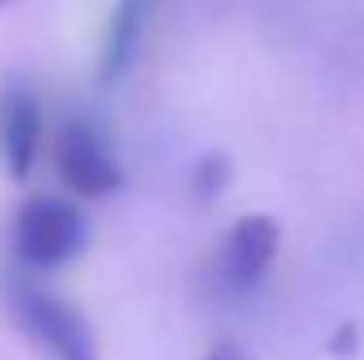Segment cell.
Wrapping results in <instances>:
<instances>
[{
	"instance_id": "1",
	"label": "cell",
	"mask_w": 364,
	"mask_h": 360,
	"mask_svg": "<svg viewBox=\"0 0 364 360\" xmlns=\"http://www.w3.org/2000/svg\"><path fill=\"white\" fill-rule=\"evenodd\" d=\"M90 242V225L77 203L60 195H30L13 221V255L30 271H51L73 263Z\"/></svg>"
},
{
	"instance_id": "2",
	"label": "cell",
	"mask_w": 364,
	"mask_h": 360,
	"mask_svg": "<svg viewBox=\"0 0 364 360\" xmlns=\"http://www.w3.org/2000/svg\"><path fill=\"white\" fill-rule=\"evenodd\" d=\"M9 309H13L17 327L51 360H97L90 322L55 292H47L30 280H9Z\"/></svg>"
},
{
	"instance_id": "3",
	"label": "cell",
	"mask_w": 364,
	"mask_h": 360,
	"mask_svg": "<svg viewBox=\"0 0 364 360\" xmlns=\"http://www.w3.org/2000/svg\"><path fill=\"white\" fill-rule=\"evenodd\" d=\"M55 170H60L64 186H73L85 199H106V195H114L123 186V166L114 157L110 136L85 115H77V119H68L60 127V136H55Z\"/></svg>"
},
{
	"instance_id": "4",
	"label": "cell",
	"mask_w": 364,
	"mask_h": 360,
	"mask_svg": "<svg viewBox=\"0 0 364 360\" xmlns=\"http://www.w3.org/2000/svg\"><path fill=\"white\" fill-rule=\"evenodd\" d=\"M275 255H279V225L263 212L242 216L216 255V280L225 292H250L267 271H272Z\"/></svg>"
},
{
	"instance_id": "5",
	"label": "cell",
	"mask_w": 364,
	"mask_h": 360,
	"mask_svg": "<svg viewBox=\"0 0 364 360\" xmlns=\"http://www.w3.org/2000/svg\"><path fill=\"white\" fill-rule=\"evenodd\" d=\"M43 149V102L26 81H13L0 93V153L13 179H30Z\"/></svg>"
},
{
	"instance_id": "6",
	"label": "cell",
	"mask_w": 364,
	"mask_h": 360,
	"mask_svg": "<svg viewBox=\"0 0 364 360\" xmlns=\"http://www.w3.org/2000/svg\"><path fill=\"white\" fill-rule=\"evenodd\" d=\"M153 13H157V0H119L114 4L110 26H106V43H102V81L106 85L132 68Z\"/></svg>"
},
{
	"instance_id": "7",
	"label": "cell",
	"mask_w": 364,
	"mask_h": 360,
	"mask_svg": "<svg viewBox=\"0 0 364 360\" xmlns=\"http://www.w3.org/2000/svg\"><path fill=\"white\" fill-rule=\"evenodd\" d=\"M233 179V166H229V157L225 153H203L199 162H195V191L203 195V199H216L225 186Z\"/></svg>"
},
{
	"instance_id": "8",
	"label": "cell",
	"mask_w": 364,
	"mask_h": 360,
	"mask_svg": "<svg viewBox=\"0 0 364 360\" xmlns=\"http://www.w3.org/2000/svg\"><path fill=\"white\" fill-rule=\"evenodd\" d=\"M203 360H250V356H246L237 344H216V348H212V352H208Z\"/></svg>"
},
{
	"instance_id": "9",
	"label": "cell",
	"mask_w": 364,
	"mask_h": 360,
	"mask_svg": "<svg viewBox=\"0 0 364 360\" xmlns=\"http://www.w3.org/2000/svg\"><path fill=\"white\" fill-rule=\"evenodd\" d=\"M352 344H356V331H352V327H343V335H339V339H331V348H335V352H352Z\"/></svg>"
},
{
	"instance_id": "10",
	"label": "cell",
	"mask_w": 364,
	"mask_h": 360,
	"mask_svg": "<svg viewBox=\"0 0 364 360\" xmlns=\"http://www.w3.org/2000/svg\"><path fill=\"white\" fill-rule=\"evenodd\" d=\"M4 4H9V0H0V9H4Z\"/></svg>"
}]
</instances>
